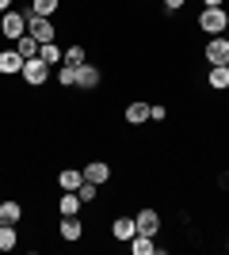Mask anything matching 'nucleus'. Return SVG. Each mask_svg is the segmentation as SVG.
Instances as JSON below:
<instances>
[{"mask_svg":"<svg viewBox=\"0 0 229 255\" xmlns=\"http://www.w3.org/2000/svg\"><path fill=\"white\" fill-rule=\"evenodd\" d=\"M80 206H84V202H80V194H76V191H65V198L57 202V210L69 217V213H80Z\"/></svg>","mask_w":229,"mask_h":255,"instance_id":"nucleus-18","label":"nucleus"},{"mask_svg":"<svg viewBox=\"0 0 229 255\" xmlns=\"http://www.w3.org/2000/svg\"><path fill=\"white\" fill-rule=\"evenodd\" d=\"M76 69H80V65H61V73H57V80H61V88H73L76 84Z\"/></svg>","mask_w":229,"mask_h":255,"instance_id":"nucleus-22","label":"nucleus"},{"mask_svg":"<svg viewBox=\"0 0 229 255\" xmlns=\"http://www.w3.org/2000/svg\"><path fill=\"white\" fill-rule=\"evenodd\" d=\"M130 252H134V255H153V252H157V244H153V236H142V233H138V236L130 240Z\"/></svg>","mask_w":229,"mask_h":255,"instance_id":"nucleus-16","label":"nucleus"},{"mask_svg":"<svg viewBox=\"0 0 229 255\" xmlns=\"http://www.w3.org/2000/svg\"><path fill=\"white\" fill-rule=\"evenodd\" d=\"M19 221H23L19 202H0V225H19Z\"/></svg>","mask_w":229,"mask_h":255,"instance_id":"nucleus-12","label":"nucleus"},{"mask_svg":"<svg viewBox=\"0 0 229 255\" xmlns=\"http://www.w3.org/2000/svg\"><path fill=\"white\" fill-rule=\"evenodd\" d=\"M99 84V69L96 65H80V69H76V88H80V92H92V88Z\"/></svg>","mask_w":229,"mask_h":255,"instance_id":"nucleus-7","label":"nucleus"},{"mask_svg":"<svg viewBox=\"0 0 229 255\" xmlns=\"http://www.w3.org/2000/svg\"><path fill=\"white\" fill-rule=\"evenodd\" d=\"M184 4H187V0H164V8H168V11H176V8H184Z\"/></svg>","mask_w":229,"mask_h":255,"instance_id":"nucleus-25","label":"nucleus"},{"mask_svg":"<svg viewBox=\"0 0 229 255\" xmlns=\"http://www.w3.org/2000/svg\"><path fill=\"white\" fill-rule=\"evenodd\" d=\"M134 225H138V233H142V236H157V229H161V213H157V210H142L138 217H134Z\"/></svg>","mask_w":229,"mask_h":255,"instance_id":"nucleus-6","label":"nucleus"},{"mask_svg":"<svg viewBox=\"0 0 229 255\" xmlns=\"http://www.w3.org/2000/svg\"><path fill=\"white\" fill-rule=\"evenodd\" d=\"M65 61L69 65H84V46H73V50L65 53Z\"/></svg>","mask_w":229,"mask_h":255,"instance_id":"nucleus-24","label":"nucleus"},{"mask_svg":"<svg viewBox=\"0 0 229 255\" xmlns=\"http://www.w3.org/2000/svg\"><path fill=\"white\" fill-rule=\"evenodd\" d=\"M76 194H80V202H92V198H96V183H80V187H76Z\"/></svg>","mask_w":229,"mask_h":255,"instance_id":"nucleus-23","label":"nucleus"},{"mask_svg":"<svg viewBox=\"0 0 229 255\" xmlns=\"http://www.w3.org/2000/svg\"><path fill=\"white\" fill-rule=\"evenodd\" d=\"M222 4H226V0H207V8H222Z\"/></svg>","mask_w":229,"mask_h":255,"instance_id":"nucleus-27","label":"nucleus"},{"mask_svg":"<svg viewBox=\"0 0 229 255\" xmlns=\"http://www.w3.org/2000/svg\"><path fill=\"white\" fill-rule=\"evenodd\" d=\"M27 34L38 38V42H54V23L46 15H27Z\"/></svg>","mask_w":229,"mask_h":255,"instance_id":"nucleus-4","label":"nucleus"},{"mask_svg":"<svg viewBox=\"0 0 229 255\" xmlns=\"http://www.w3.org/2000/svg\"><path fill=\"white\" fill-rule=\"evenodd\" d=\"M111 233H115V240H126V244H130L134 236H138V225H134V217H115V221H111Z\"/></svg>","mask_w":229,"mask_h":255,"instance_id":"nucleus-8","label":"nucleus"},{"mask_svg":"<svg viewBox=\"0 0 229 255\" xmlns=\"http://www.w3.org/2000/svg\"><path fill=\"white\" fill-rule=\"evenodd\" d=\"M0 73H4V76L23 73V57H19V50H4V53H0Z\"/></svg>","mask_w":229,"mask_h":255,"instance_id":"nucleus-10","label":"nucleus"},{"mask_svg":"<svg viewBox=\"0 0 229 255\" xmlns=\"http://www.w3.org/2000/svg\"><path fill=\"white\" fill-rule=\"evenodd\" d=\"M15 244H19V236H15V225H0V252H11Z\"/></svg>","mask_w":229,"mask_h":255,"instance_id":"nucleus-20","label":"nucleus"},{"mask_svg":"<svg viewBox=\"0 0 229 255\" xmlns=\"http://www.w3.org/2000/svg\"><path fill=\"white\" fill-rule=\"evenodd\" d=\"M84 179L88 183H107L111 179V168L103 164V160H96V164H88V168H84Z\"/></svg>","mask_w":229,"mask_h":255,"instance_id":"nucleus-13","label":"nucleus"},{"mask_svg":"<svg viewBox=\"0 0 229 255\" xmlns=\"http://www.w3.org/2000/svg\"><path fill=\"white\" fill-rule=\"evenodd\" d=\"M4 11H11V0H0V15H4Z\"/></svg>","mask_w":229,"mask_h":255,"instance_id":"nucleus-26","label":"nucleus"},{"mask_svg":"<svg viewBox=\"0 0 229 255\" xmlns=\"http://www.w3.org/2000/svg\"><path fill=\"white\" fill-rule=\"evenodd\" d=\"M207 61L210 65H226L229 61V38H222V34H214L207 42Z\"/></svg>","mask_w":229,"mask_h":255,"instance_id":"nucleus-5","label":"nucleus"},{"mask_svg":"<svg viewBox=\"0 0 229 255\" xmlns=\"http://www.w3.org/2000/svg\"><path fill=\"white\" fill-rule=\"evenodd\" d=\"M54 11H57V0H34V4L23 11V15H46V19H50Z\"/></svg>","mask_w":229,"mask_h":255,"instance_id":"nucleus-17","label":"nucleus"},{"mask_svg":"<svg viewBox=\"0 0 229 255\" xmlns=\"http://www.w3.org/2000/svg\"><path fill=\"white\" fill-rule=\"evenodd\" d=\"M226 38H229V27H226Z\"/></svg>","mask_w":229,"mask_h":255,"instance_id":"nucleus-28","label":"nucleus"},{"mask_svg":"<svg viewBox=\"0 0 229 255\" xmlns=\"http://www.w3.org/2000/svg\"><path fill=\"white\" fill-rule=\"evenodd\" d=\"M199 27L207 31V38H214V34H222L229 27V15L222 8H203V15H199Z\"/></svg>","mask_w":229,"mask_h":255,"instance_id":"nucleus-1","label":"nucleus"},{"mask_svg":"<svg viewBox=\"0 0 229 255\" xmlns=\"http://www.w3.org/2000/svg\"><path fill=\"white\" fill-rule=\"evenodd\" d=\"M226 69H229V61H226Z\"/></svg>","mask_w":229,"mask_h":255,"instance_id":"nucleus-29","label":"nucleus"},{"mask_svg":"<svg viewBox=\"0 0 229 255\" xmlns=\"http://www.w3.org/2000/svg\"><path fill=\"white\" fill-rule=\"evenodd\" d=\"M0 31H4V38H23L27 34V15L23 11H4V19H0Z\"/></svg>","mask_w":229,"mask_h":255,"instance_id":"nucleus-2","label":"nucleus"},{"mask_svg":"<svg viewBox=\"0 0 229 255\" xmlns=\"http://www.w3.org/2000/svg\"><path fill=\"white\" fill-rule=\"evenodd\" d=\"M38 38H31V34H23V38H15V50H19V57L27 61V57H38Z\"/></svg>","mask_w":229,"mask_h":255,"instance_id":"nucleus-15","label":"nucleus"},{"mask_svg":"<svg viewBox=\"0 0 229 255\" xmlns=\"http://www.w3.org/2000/svg\"><path fill=\"white\" fill-rule=\"evenodd\" d=\"M38 57H42L46 65H54V61H61V57H65V53L57 50L54 42H42V46H38Z\"/></svg>","mask_w":229,"mask_h":255,"instance_id":"nucleus-21","label":"nucleus"},{"mask_svg":"<svg viewBox=\"0 0 229 255\" xmlns=\"http://www.w3.org/2000/svg\"><path fill=\"white\" fill-rule=\"evenodd\" d=\"M80 183H84V171H73V168H65L61 175H57V187H61V191H76Z\"/></svg>","mask_w":229,"mask_h":255,"instance_id":"nucleus-14","label":"nucleus"},{"mask_svg":"<svg viewBox=\"0 0 229 255\" xmlns=\"http://www.w3.org/2000/svg\"><path fill=\"white\" fill-rule=\"evenodd\" d=\"M226 248H229V244H226Z\"/></svg>","mask_w":229,"mask_h":255,"instance_id":"nucleus-30","label":"nucleus"},{"mask_svg":"<svg viewBox=\"0 0 229 255\" xmlns=\"http://www.w3.org/2000/svg\"><path fill=\"white\" fill-rule=\"evenodd\" d=\"M46 76H50V65L42 61V57H27V61H23V80H27V84H46Z\"/></svg>","mask_w":229,"mask_h":255,"instance_id":"nucleus-3","label":"nucleus"},{"mask_svg":"<svg viewBox=\"0 0 229 255\" xmlns=\"http://www.w3.org/2000/svg\"><path fill=\"white\" fill-rule=\"evenodd\" d=\"M80 236H84V225H80L76 213H69L65 221H61V240H80Z\"/></svg>","mask_w":229,"mask_h":255,"instance_id":"nucleus-11","label":"nucleus"},{"mask_svg":"<svg viewBox=\"0 0 229 255\" xmlns=\"http://www.w3.org/2000/svg\"><path fill=\"white\" fill-rule=\"evenodd\" d=\"M145 118H149V107L145 103H130L126 107V122H130V126H142Z\"/></svg>","mask_w":229,"mask_h":255,"instance_id":"nucleus-19","label":"nucleus"},{"mask_svg":"<svg viewBox=\"0 0 229 255\" xmlns=\"http://www.w3.org/2000/svg\"><path fill=\"white\" fill-rule=\"evenodd\" d=\"M207 84L214 88V92H226V88H229V69H226V65H210V69H207Z\"/></svg>","mask_w":229,"mask_h":255,"instance_id":"nucleus-9","label":"nucleus"}]
</instances>
